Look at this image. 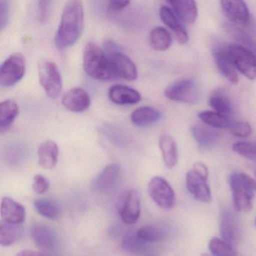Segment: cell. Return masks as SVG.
<instances>
[{
  "mask_svg": "<svg viewBox=\"0 0 256 256\" xmlns=\"http://www.w3.org/2000/svg\"><path fill=\"white\" fill-rule=\"evenodd\" d=\"M84 22V6L80 1H70L62 11L61 22L55 37L59 49L72 46L82 36Z\"/></svg>",
  "mask_w": 256,
  "mask_h": 256,
  "instance_id": "cell-1",
  "label": "cell"
},
{
  "mask_svg": "<svg viewBox=\"0 0 256 256\" xmlns=\"http://www.w3.org/2000/svg\"><path fill=\"white\" fill-rule=\"evenodd\" d=\"M83 66L86 74L95 80L108 82L116 78L107 55L94 42L84 48Z\"/></svg>",
  "mask_w": 256,
  "mask_h": 256,
  "instance_id": "cell-2",
  "label": "cell"
},
{
  "mask_svg": "<svg viewBox=\"0 0 256 256\" xmlns=\"http://www.w3.org/2000/svg\"><path fill=\"white\" fill-rule=\"evenodd\" d=\"M234 208L236 212H247L252 210L256 181L244 173L234 172L229 178Z\"/></svg>",
  "mask_w": 256,
  "mask_h": 256,
  "instance_id": "cell-3",
  "label": "cell"
},
{
  "mask_svg": "<svg viewBox=\"0 0 256 256\" xmlns=\"http://www.w3.org/2000/svg\"><path fill=\"white\" fill-rule=\"evenodd\" d=\"M104 52L108 58L116 78H121L127 80H134L137 78L138 70L136 64L128 56L118 50L115 43L112 42H106Z\"/></svg>",
  "mask_w": 256,
  "mask_h": 256,
  "instance_id": "cell-4",
  "label": "cell"
},
{
  "mask_svg": "<svg viewBox=\"0 0 256 256\" xmlns=\"http://www.w3.org/2000/svg\"><path fill=\"white\" fill-rule=\"evenodd\" d=\"M40 84L48 96L56 98L62 90V80L58 66L50 60H41L38 64Z\"/></svg>",
  "mask_w": 256,
  "mask_h": 256,
  "instance_id": "cell-5",
  "label": "cell"
},
{
  "mask_svg": "<svg viewBox=\"0 0 256 256\" xmlns=\"http://www.w3.org/2000/svg\"><path fill=\"white\" fill-rule=\"evenodd\" d=\"M26 64L24 58L20 53L8 56L0 68V84L4 88H10L20 82L25 74Z\"/></svg>",
  "mask_w": 256,
  "mask_h": 256,
  "instance_id": "cell-6",
  "label": "cell"
},
{
  "mask_svg": "<svg viewBox=\"0 0 256 256\" xmlns=\"http://www.w3.org/2000/svg\"><path fill=\"white\" fill-rule=\"evenodd\" d=\"M148 194L162 209L168 210L174 206L176 198L173 188L162 176H154L148 186Z\"/></svg>",
  "mask_w": 256,
  "mask_h": 256,
  "instance_id": "cell-7",
  "label": "cell"
},
{
  "mask_svg": "<svg viewBox=\"0 0 256 256\" xmlns=\"http://www.w3.org/2000/svg\"><path fill=\"white\" fill-rule=\"evenodd\" d=\"M228 50L236 70L248 80L256 79V56L254 53L239 44L230 46Z\"/></svg>",
  "mask_w": 256,
  "mask_h": 256,
  "instance_id": "cell-8",
  "label": "cell"
},
{
  "mask_svg": "<svg viewBox=\"0 0 256 256\" xmlns=\"http://www.w3.org/2000/svg\"><path fill=\"white\" fill-rule=\"evenodd\" d=\"M116 210L126 224L137 222L140 215V197L138 192L130 190L121 194L116 204Z\"/></svg>",
  "mask_w": 256,
  "mask_h": 256,
  "instance_id": "cell-9",
  "label": "cell"
},
{
  "mask_svg": "<svg viewBox=\"0 0 256 256\" xmlns=\"http://www.w3.org/2000/svg\"><path fill=\"white\" fill-rule=\"evenodd\" d=\"M166 98L178 102L196 103L199 97L197 84L192 79H182L172 84L164 90Z\"/></svg>",
  "mask_w": 256,
  "mask_h": 256,
  "instance_id": "cell-10",
  "label": "cell"
},
{
  "mask_svg": "<svg viewBox=\"0 0 256 256\" xmlns=\"http://www.w3.org/2000/svg\"><path fill=\"white\" fill-rule=\"evenodd\" d=\"M206 180L193 169L186 176V184L190 194L199 202L209 203L212 200V194Z\"/></svg>",
  "mask_w": 256,
  "mask_h": 256,
  "instance_id": "cell-11",
  "label": "cell"
},
{
  "mask_svg": "<svg viewBox=\"0 0 256 256\" xmlns=\"http://www.w3.org/2000/svg\"><path fill=\"white\" fill-rule=\"evenodd\" d=\"M31 236L36 246L43 252L52 251L58 244V236L52 228L36 224L31 228Z\"/></svg>",
  "mask_w": 256,
  "mask_h": 256,
  "instance_id": "cell-12",
  "label": "cell"
},
{
  "mask_svg": "<svg viewBox=\"0 0 256 256\" xmlns=\"http://www.w3.org/2000/svg\"><path fill=\"white\" fill-rule=\"evenodd\" d=\"M224 16L232 23L246 26L250 23V10L246 4L240 0H222L220 2Z\"/></svg>",
  "mask_w": 256,
  "mask_h": 256,
  "instance_id": "cell-13",
  "label": "cell"
},
{
  "mask_svg": "<svg viewBox=\"0 0 256 256\" xmlns=\"http://www.w3.org/2000/svg\"><path fill=\"white\" fill-rule=\"evenodd\" d=\"M120 168L118 164H108L92 181L91 188L95 192H107L112 190L119 179Z\"/></svg>",
  "mask_w": 256,
  "mask_h": 256,
  "instance_id": "cell-14",
  "label": "cell"
},
{
  "mask_svg": "<svg viewBox=\"0 0 256 256\" xmlns=\"http://www.w3.org/2000/svg\"><path fill=\"white\" fill-rule=\"evenodd\" d=\"M90 96L85 90L72 88L64 94L62 104L66 108L76 113L84 112L90 106Z\"/></svg>",
  "mask_w": 256,
  "mask_h": 256,
  "instance_id": "cell-15",
  "label": "cell"
},
{
  "mask_svg": "<svg viewBox=\"0 0 256 256\" xmlns=\"http://www.w3.org/2000/svg\"><path fill=\"white\" fill-rule=\"evenodd\" d=\"M0 214L2 221L14 224H22L26 217L23 205L10 197L2 198Z\"/></svg>",
  "mask_w": 256,
  "mask_h": 256,
  "instance_id": "cell-16",
  "label": "cell"
},
{
  "mask_svg": "<svg viewBox=\"0 0 256 256\" xmlns=\"http://www.w3.org/2000/svg\"><path fill=\"white\" fill-rule=\"evenodd\" d=\"M160 16L162 22L173 32L178 42L181 44H186L188 41V32L181 24L179 18L173 10L169 7L163 6L160 8Z\"/></svg>",
  "mask_w": 256,
  "mask_h": 256,
  "instance_id": "cell-17",
  "label": "cell"
},
{
  "mask_svg": "<svg viewBox=\"0 0 256 256\" xmlns=\"http://www.w3.org/2000/svg\"><path fill=\"white\" fill-rule=\"evenodd\" d=\"M220 233L222 238L230 245H234L239 235V223L236 216L230 210H224L220 218Z\"/></svg>",
  "mask_w": 256,
  "mask_h": 256,
  "instance_id": "cell-18",
  "label": "cell"
},
{
  "mask_svg": "<svg viewBox=\"0 0 256 256\" xmlns=\"http://www.w3.org/2000/svg\"><path fill=\"white\" fill-rule=\"evenodd\" d=\"M217 68L223 76L233 84L239 82L238 70L234 65L228 49H220L214 54Z\"/></svg>",
  "mask_w": 256,
  "mask_h": 256,
  "instance_id": "cell-19",
  "label": "cell"
},
{
  "mask_svg": "<svg viewBox=\"0 0 256 256\" xmlns=\"http://www.w3.org/2000/svg\"><path fill=\"white\" fill-rule=\"evenodd\" d=\"M108 95L112 102L120 106L136 104L142 100L138 91L125 85H114L109 89Z\"/></svg>",
  "mask_w": 256,
  "mask_h": 256,
  "instance_id": "cell-20",
  "label": "cell"
},
{
  "mask_svg": "<svg viewBox=\"0 0 256 256\" xmlns=\"http://www.w3.org/2000/svg\"><path fill=\"white\" fill-rule=\"evenodd\" d=\"M59 148L54 140H48L40 144L38 149V164L44 169H52L58 164Z\"/></svg>",
  "mask_w": 256,
  "mask_h": 256,
  "instance_id": "cell-21",
  "label": "cell"
},
{
  "mask_svg": "<svg viewBox=\"0 0 256 256\" xmlns=\"http://www.w3.org/2000/svg\"><path fill=\"white\" fill-rule=\"evenodd\" d=\"M168 4L172 7L178 18L187 24H193L198 18L197 4L193 0L188 1H169Z\"/></svg>",
  "mask_w": 256,
  "mask_h": 256,
  "instance_id": "cell-22",
  "label": "cell"
},
{
  "mask_svg": "<svg viewBox=\"0 0 256 256\" xmlns=\"http://www.w3.org/2000/svg\"><path fill=\"white\" fill-rule=\"evenodd\" d=\"M158 144L166 167L168 168L174 167L178 161V146L174 139L168 134H162Z\"/></svg>",
  "mask_w": 256,
  "mask_h": 256,
  "instance_id": "cell-23",
  "label": "cell"
},
{
  "mask_svg": "<svg viewBox=\"0 0 256 256\" xmlns=\"http://www.w3.org/2000/svg\"><path fill=\"white\" fill-rule=\"evenodd\" d=\"M19 114V107L13 100H6L0 104V131H8Z\"/></svg>",
  "mask_w": 256,
  "mask_h": 256,
  "instance_id": "cell-24",
  "label": "cell"
},
{
  "mask_svg": "<svg viewBox=\"0 0 256 256\" xmlns=\"http://www.w3.org/2000/svg\"><path fill=\"white\" fill-rule=\"evenodd\" d=\"M161 114L155 108L143 106L132 113L131 121L137 126H148L160 120Z\"/></svg>",
  "mask_w": 256,
  "mask_h": 256,
  "instance_id": "cell-25",
  "label": "cell"
},
{
  "mask_svg": "<svg viewBox=\"0 0 256 256\" xmlns=\"http://www.w3.org/2000/svg\"><path fill=\"white\" fill-rule=\"evenodd\" d=\"M22 224H14L6 222H0V244L2 246L13 245L22 238L23 235Z\"/></svg>",
  "mask_w": 256,
  "mask_h": 256,
  "instance_id": "cell-26",
  "label": "cell"
},
{
  "mask_svg": "<svg viewBox=\"0 0 256 256\" xmlns=\"http://www.w3.org/2000/svg\"><path fill=\"white\" fill-rule=\"evenodd\" d=\"M172 38L170 32L162 26H156L150 34V43L154 50L164 52L170 48Z\"/></svg>",
  "mask_w": 256,
  "mask_h": 256,
  "instance_id": "cell-27",
  "label": "cell"
},
{
  "mask_svg": "<svg viewBox=\"0 0 256 256\" xmlns=\"http://www.w3.org/2000/svg\"><path fill=\"white\" fill-rule=\"evenodd\" d=\"M194 140L204 148L212 146L218 140V133L204 126L194 125L191 128Z\"/></svg>",
  "mask_w": 256,
  "mask_h": 256,
  "instance_id": "cell-28",
  "label": "cell"
},
{
  "mask_svg": "<svg viewBox=\"0 0 256 256\" xmlns=\"http://www.w3.org/2000/svg\"><path fill=\"white\" fill-rule=\"evenodd\" d=\"M121 246L126 252L139 254L149 248V244L140 239L136 232H131L125 235L121 242Z\"/></svg>",
  "mask_w": 256,
  "mask_h": 256,
  "instance_id": "cell-29",
  "label": "cell"
},
{
  "mask_svg": "<svg viewBox=\"0 0 256 256\" xmlns=\"http://www.w3.org/2000/svg\"><path fill=\"white\" fill-rule=\"evenodd\" d=\"M138 236L148 244L160 242L166 239L168 232L164 228L158 226H145L136 232Z\"/></svg>",
  "mask_w": 256,
  "mask_h": 256,
  "instance_id": "cell-30",
  "label": "cell"
},
{
  "mask_svg": "<svg viewBox=\"0 0 256 256\" xmlns=\"http://www.w3.org/2000/svg\"><path fill=\"white\" fill-rule=\"evenodd\" d=\"M36 210L40 215L49 218L56 220L59 218L60 210L59 205L54 202L48 198H38L34 202Z\"/></svg>",
  "mask_w": 256,
  "mask_h": 256,
  "instance_id": "cell-31",
  "label": "cell"
},
{
  "mask_svg": "<svg viewBox=\"0 0 256 256\" xmlns=\"http://www.w3.org/2000/svg\"><path fill=\"white\" fill-rule=\"evenodd\" d=\"M199 119L206 126L217 128H230L232 125L229 116L220 114L215 112L204 110L198 114Z\"/></svg>",
  "mask_w": 256,
  "mask_h": 256,
  "instance_id": "cell-32",
  "label": "cell"
},
{
  "mask_svg": "<svg viewBox=\"0 0 256 256\" xmlns=\"http://www.w3.org/2000/svg\"><path fill=\"white\" fill-rule=\"evenodd\" d=\"M209 104L214 112L229 116L232 113V103L227 96L220 92H216L211 96L209 98Z\"/></svg>",
  "mask_w": 256,
  "mask_h": 256,
  "instance_id": "cell-33",
  "label": "cell"
},
{
  "mask_svg": "<svg viewBox=\"0 0 256 256\" xmlns=\"http://www.w3.org/2000/svg\"><path fill=\"white\" fill-rule=\"evenodd\" d=\"M209 250L214 256H236L232 246L224 240L214 238L209 242Z\"/></svg>",
  "mask_w": 256,
  "mask_h": 256,
  "instance_id": "cell-34",
  "label": "cell"
},
{
  "mask_svg": "<svg viewBox=\"0 0 256 256\" xmlns=\"http://www.w3.org/2000/svg\"><path fill=\"white\" fill-rule=\"evenodd\" d=\"M232 149L238 155L252 161L256 162V143L236 142L234 144Z\"/></svg>",
  "mask_w": 256,
  "mask_h": 256,
  "instance_id": "cell-35",
  "label": "cell"
},
{
  "mask_svg": "<svg viewBox=\"0 0 256 256\" xmlns=\"http://www.w3.org/2000/svg\"><path fill=\"white\" fill-rule=\"evenodd\" d=\"M229 131H230V134L235 137L246 138L251 136L252 128L248 122L241 121V122L232 124L229 128Z\"/></svg>",
  "mask_w": 256,
  "mask_h": 256,
  "instance_id": "cell-36",
  "label": "cell"
},
{
  "mask_svg": "<svg viewBox=\"0 0 256 256\" xmlns=\"http://www.w3.org/2000/svg\"><path fill=\"white\" fill-rule=\"evenodd\" d=\"M50 188V182L47 178L41 174L34 176L32 180V190L38 194H44Z\"/></svg>",
  "mask_w": 256,
  "mask_h": 256,
  "instance_id": "cell-37",
  "label": "cell"
},
{
  "mask_svg": "<svg viewBox=\"0 0 256 256\" xmlns=\"http://www.w3.org/2000/svg\"><path fill=\"white\" fill-rule=\"evenodd\" d=\"M50 1H40L38 2V20L41 23H46L48 20L50 12Z\"/></svg>",
  "mask_w": 256,
  "mask_h": 256,
  "instance_id": "cell-38",
  "label": "cell"
},
{
  "mask_svg": "<svg viewBox=\"0 0 256 256\" xmlns=\"http://www.w3.org/2000/svg\"><path fill=\"white\" fill-rule=\"evenodd\" d=\"M10 18V2L8 1H1L0 2V28L4 30Z\"/></svg>",
  "mask_w": 256,
  "mask_h": 256,
  "instance_id": "cell-39",
  "label": "cell"
},
{
  "mask_svg": "<svg viewBox=\"0 0 256 256\" xmlns=\"http://www.w3.org/2000/svg\"><path fill=\"white\" fill-rule=\"evenodd\" d=\"M130 4V1H110L108 4V8L112 11H120L128 6Z\"/></svg>",
  "mask_w": 256,
  "mask_h": 256,
  "instance_id": "cell-40",
  "label": "cell"
},
{
  "mask_svg": "<svg viewBox=\"0 0 256 256\" xmlns=\"http://www.w3.org/2000/svg\"><path fill=\"white\" fill-rule=\"evenodd\" d=\"M193 170H196L198 174L200 175V176L204 178L205 179H208V175H209V172H208V168L204 163L197 162L194 164V168Z\"/></svg>",
  "mask_w": 256,
  "mask_h": 256,
  "instance_id": "cell-41",
  "label": "cell"
},
{
  "mask_svg": "<svg viewBox=\"0 0 256 256\" xmlns=\"http://www.w3.org/2000/svg\"><path fill=\"white\" fill-rule=\"evenodd\" d=\"M16 256H50L46 254V252H41L32 251V250H22L19 252Z\"/></svg>",
  "mask_w": 256,
  "mask_h": 256,
  "instance_id": "cell-42",
  "label": "cell"
},
{
  "mask_svg": "<svg viewBox=\"0 0 256 256\" xmlns=\"http://www.w3.org/2000/svg\"><path fill=\"white\" fill-rule=\"evenodd\" d=\"M202 256H211L210 254H202Z\"/></svg>",
  "mask_w": 256,
  "mask_h": 256,
  "instance_id": "cell-43",
  "label": "cell"
},
{
  "mask_svg": "<svg viewBox=\"0 0 256 256\" xmlns=\"http://www.w3.org/2000/svg\"><path fill=\"white\" fill-rule=\"evenodd\" d=\"M254 224H256V220H254Z\"/></svg>",
  "mask_w": 256,
  "mask_h": 256,
  "instance_id": "cell-44",
  "label": "cell"
},
{
  "mask_svg": "<svg viewBox=\"0 0 256 256\" xmlns=\"http://www.w3.org/2000/svg\"></svg>",
  "mask_w": 256,
  "mask_h": 256,
  "instance_id": "cell-45",
  "label": "cell"
}]
</instances>
